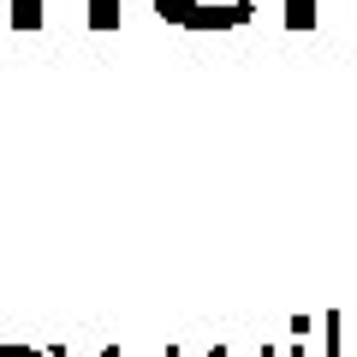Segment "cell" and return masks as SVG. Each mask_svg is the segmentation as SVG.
Wrapping results in <instances>:
<instances>
[{"label":"cell","mask_w":357,"mask_h":357,"mask_svg":"<svg viewBox=\"0 0 357 357\" xmlns=\"http://www.w3.org/2000/svg\"><path fill=\"white\" fill-rule=\"evenodd\" d=\"M340 328H345L340 316H321V340H328V345H321V357H340Z\"/></svg>","instance_id":"4"},{"label":"cell","mask_w":357,"mask_h":357,"mask_svg":"<svg viewBox=\"0 0 357 357\" xmlns=\"http://www.w3.org/2000/svg\"><path fill=\"white\" fill-rule=\"evenodd\" d=\"M208 357H232V351H227V345H215V351H208Z\"/></svg>","instance_id":"6"},{"label":"cell","mask_w":357,"mask_h":357,"mask_svg":"<svg viewBox=\"0 0 357 357\" xmlns=\"http://www.w3.org/2000/svg\"><path fill=\"white\" fill-rule=\"evenodd\" d=\"M286 30H316V0H286Z\"/></svg>","instance_id":"3"},{"label":"cell","mask_w":357,"mask_h":357,"mask_svg":"<svg viewBox=\"0 0 357 357\" xmlns=\"http://www.w3.org/2000/svg\"><path fill=\"white\" fill-rule=\"evenodd\" d=\"M102 357H119V345H102Z\"/></svg>","instance_id":"7"},{"label":"cell","mask_w":357,"mask_h":357,"mask_svg":"<svg viewBox=\"0 0 357 357\" xmlns=\"http://www.w3.org/2000/svg\"><path fill=\"white\" fill-rule=\"evenodd\" d=\"M149 6L167 18V24H178V30H238V24H250V13H256V0L232 6V13H220V6H208V0H149Z\"/></svg>","instance_id":"1"},{"label":"cell","mask_w":357,"mask_h":357,"mask_svg":"<svg viewBox=\"0 0 357 357\" xmlns=\"http://www.w3.org/2000/svg\"><path fill=\"white\" fill-rule=\"evenodd\" d=\"M167 357H185V351H178V345H167Z\"/></svg>","instance_id":"8"},{"label":"cell","mask_w":357,"mask_h":357,"mask_svg":"<svg viewBox=\"0 0 357 357\" xmlns=\"http://www.w3.org/2000/svg\"><path fill=\"white\" fill-rule=\"evenodd\" d=\"M286 357H310V345H286Z\"/></svg>","instance_id":"5"},{"label":"cell","mask_w":357,"mask_h":357,"mask_svg":"<svg viewBox=\"0 0 357 357\" xmlns=\"http://www.w3.org/2000/svg\"><path fill=\"white\" fill-rule=\"evenodd\" d=\"M48 24V0H13V30H42ZM89 30H119V0H84Z\"/></svg>","instance_id":"2"}]
</instances>
